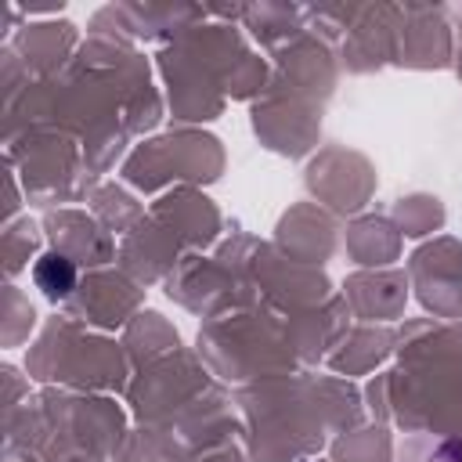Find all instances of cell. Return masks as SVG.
<instances>
[{"label":"cell","instance_id":"cell-1","mask_svg":"<svg viewBox=\"0 0 462 462\" xmlns=\"http://www.w3.org/2000/svg\"><path fill=\"white\" fill-rule=\"evenodd\" d=\"M32 282H36L47 296H69V292L76 289V267H72V260H65V256H58V253H47V256L36 260Z\"/></svg>","mask_w":462,"mask_h":462}]
</instances>
